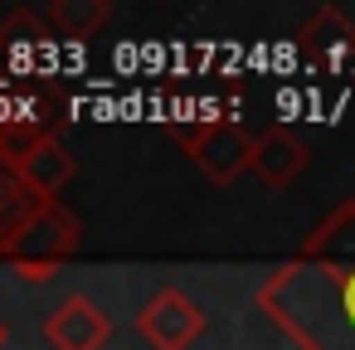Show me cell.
<instances>
[{
  "label": "cell",
  "mask_w": 355,
  "mask_h": 350,
  "mask_svg": "<svg viewBox=\"0 0 355 350\" xmlns=\"http://www.w3.org/2000/svg\"><path fill=\"white\" fill-rule=\"evenodd\" d=\"M258 306L302 350H355V268L292 258L268 272Z\"/></svg>",
  "instance_id": "cell-1"
},
{
  "label": "cell",
  "mask_w": 355,
  "mask_h": 350,
  "mask_svg": "<svg viewBox=\"0 0 355 350\" xmlns=\"http://www.w3.org/2000/svg\"><path fill=\"white\" fill-rule=\"evenodd\" d=\"M83 248V224L73 209H64L59 200H44L25 229L15 234V243L6 248V263L15 268V277L25 282H49L73 253Z\"/></svg>",
  "instance_id": "cell-2"
},
{
  "label": "cell",
  "mask_w": 355,
  "mask_h": 350,
  "mask_svg": "<svg viewBox=\"0 0 355 350\" xmlns=\"http://www.w3.org/2000/svg\"><path fill=\"white\" fill-rule=\"evenodd\" d=\"M171 141L214 180L234 185L243 170H253V141L239 122H200V127H171Z\"/></svg>",
  "instance_id": "cell-3"
},
{
  "label": "cell",
  "mask_w": 355,
  "mask_h": 350,
  "mask_svg": "<svg viewBox=\"0 0 355 350\" xmlns=\"http://www.w3.org/2000/svg\"><path fill=\"white\" fill-rule=\"evenodd\" d=\"M137 331L151 350H190L205 335V311L195 297H185L180 287H161L141 311H137Z\"/></svg>",
  "instance_id": "cell-4"
},
{
  "label": "cell",
  "mask_w": 355,
  "mask_h": 350,
  "mask_svg": "<svg viewBox=\"0 0 355 350\" xmlns=\"http://www.w3.org/2000/svg\"><path fill=\"white\" fill-rule=\"evenodd\" d=\"M107 335H112V316L93 297H83V292L64 297L49 311V321H44V340L54 350H103Z\"/></svg>",
  "instance_id": "cell-5"
},
{
  "label": "cell",
  "mask_w": 355,
  "mask_h": 350,
  "mask_svg": "<svg viewBox=\"0 0 355 350\" xmlns=\"http://www.w3.org/2000/svg\"><path fill=\"white\" fill-rule=\"evenodd\" d=\"M0 166L15 170V175L30 185V195H35V200H54V195L78 175V156H73L59 137L35 141V146H25V151H15V156H6Z\"/></svg>",
  "instance_id": "cell-6"
},
{
  "label": "cell",
  "mask_w": 355,
  "mask_h": 350,
  "mask_svg": "<svg viewBox=\"0 0 355 350\" xmlns=\"http://www.w3.org/2000/svg\"><path fill=\"white\" fill-rule=\"evenodd\" d=\"M297 49L306 64L316 69H340L345 59H355V25L336 10V6H321L302 30H297Z\"/></svg>",
  "instance_id": "cell-7"
},
{
  "label": "cell",
  "mask_w": 355,
  "mask_h": 350,
  "mask_svg": "<svg viewBox=\"0 0 355 350\" xmlns=\"http://www.w3.org/2000/svg\"><path fill=\"white\" fill-rule=\"evenodd\" d=\"M306 166H311V146H306L297 132H287V127H268V132L253 141V175H258L268 190L292 185Z\"/></svg>",
  "instance_id": "cell-8"
},
{
  "label": "cell",
  "mask_w": 355,
  "mask_h": 350,
  "mask_svg": "<svg viewBox=\"0 0 355 350\" xmlns=\"http://www.w3.org/2000/svg\"><path fill=\"white\" fill-rule=\"evenodd\" d=\"M297 258H306V263H336V268H355V195L350 200H340L311 234H306V243H302V253Z\"/></svg>",
  "instance_id": "cell-9"
},
{
  "label": "cell",
  "mask_w": 355,
  "mask_h": 350,
  "mask_svg": "<svg viewBox=\"0 0 355 350\" xmlns=\"http://www.w3.org/2000/svg\"><path fill=\"white\" fill-rule=\"evenodd\" d=\"M40 20L54 40H93L112 20V6L107 0H49Z\"/></svg>",
  "instance_id": "cell-10"
},
{
  "label": "cell",
  "mask_w": 355,
  "mask_h": 350,
  "mask_svg": "<svg viewBox=\"0 0 355 350\" xmlns=\"http://www.w3.org/2000/svg\"><path fill=\"white\" fill-rule=\"evenodd\" d=\"M40 204H44V200H35L30 185H25L15 170L0 166V258H6V248L15 243V234L25 229V219H30Z\"/></svg>",
  "instance_id": "cell-11"
},
{
  "label": "cell",
  "mask_w": 355,
  "mask_h": 350,
  "mask_svg": "<svg viewBox=\"0 0 355 350\" xmlns=\"http://www.w3.org/2000/svg\"><path fill=\"white\" fill-rule=\"evenodd\" d=\"M0 345H6V326H0Z\"/></svg>",
  "instance_id": "cell-12"
}]
</instances>
